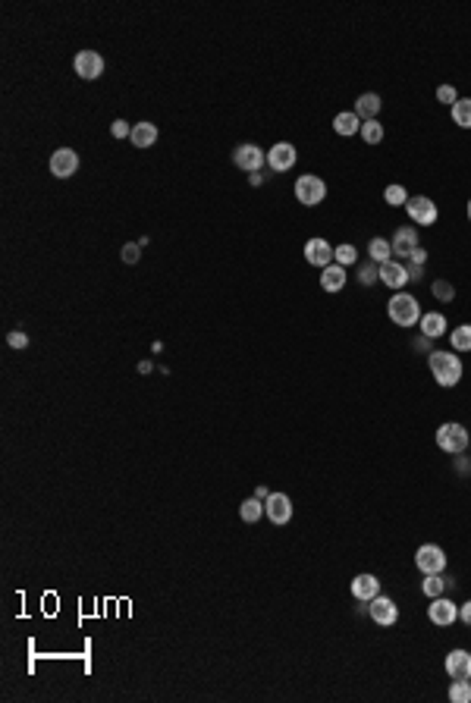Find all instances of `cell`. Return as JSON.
Segmentation results:
<instances>
[{"label":"cell","instance_id":"d590c367","mask_svg":"<svg viewBox=\"0 0 471 703\" xmlns=\"http://www.w3.org/2000/svg\"><path fill=\"white\" fill-rule=\"evenodd\" d=\"M437 98L443 100V104L452 107V104L458 100V94H456V88H452V85H440V88H437Z\"/></svg>","mask_w":471,"mask_h":703},{"label":"cell","instance_id":"277c9868","mask_svg":"<svg viewBox=\"0 0 471 703\" xmlns=\"http://www.w3.org/2000/svg\"><path fill=\"white\" fill-rule=\"evenodd\" d=\"M327 198V182L314 173H305L295 179V201H301L305 207H314Z\"/></svg>","mask_w":471,"mask_h":703},{"label":"cell","instance_id":"30bf717a","mask_svg":"<svg viewBox=\"0 0 471 703\" xmlns=\"http://www.w3.org/2000/svg\"><path fill=\"white\" fill-rule=\"evenodd\" d=\"M405 211H408V217H412L418 226L437 223V204H433L431 198H424V195H418V198H408L405 201Z\"/></svg>","mask_w":471,"mask_h":703},{"label":"cell","instance_id":"3957f363","mask_svg":"<svg viewBox=\"0 0 471 703\" xmlns=\"http://www.w3.org/2000/svg\"><path fill=\"white\" fill-rule=\"evenodd\" d=\"M468 439H471L468 430H465L462 424H456V421L437 427V446L443 452H449V455H462V452L468 449Z\"/></svg>","mask_w":471,"mask_h":703},{"label":"cell","instance_id":"7402d4cb","mask_svg":"<svg viewBox=\"0 0 471 703\" xmlns=\"http://www.w3.org/2000/svg\"><path fill=\"white\" fill-rule=\"evenodd\" d=\"M132 144L135 148H151V144L157 142V126L154 123H135L132 126Z\"/></svg>","mask_w":471,"mask_h":703},{"label":"cell","instance_id":"f35d334b","mask_svg":"<svg viewBox=\"0 0 471 703\" xmlns=\"http://www.w3.org/2000/svg\"><path fill=\"white\" fill-rule=\"evenodd\" d=\"M421 270H424V264H405V273H408V280H421Z\"/></svg>","mask_w":471,"mask_h":703},{"label":"cell","instance_id":"74e56055","mask_svg":"<svg viewBox=\"0 0 471 703\" xmlns=\"http://www.w3.org/2000/svg\"><path fill=\"white\" fill-rule=\"evenodd\" d=\"M123 261H126V264H135V261H138V245H135V242H129V245L123 248Z\"/></svg>","mask_w":471,"mask_h":703},{"label":"cell","instance_id":"8fae6325","mask_svg":"<svg viewBox=\"0 0 471 703\" xmlns=\"http://www.w3.org/2000/svg\"><path fill=\"white\" fill-rule=\"evenodd\" d=\"M333 255H336V248H333L327 239H308L305 242V261L311 264V267H330Z\"/></svg>","mask_w":471,"mask_h":703},{"label":"cell","instance_id":"9c48e42d","mask_svg":"<svg viewBox=\"0 0 471 703\" xmlns=\"http://www.w3.org/2000/svg\"><path fill=\"white\" fill-rule=\"evenodd\" d=\"M75 169H79V154H75L73 148H57L54 154H50V176L69 179Z\"/></svg>","mask_w":471,"mask_h":703},{"label":"cell","instance_id":"7c38bea8","mask_svg":"<svg viewBox=\"0 0 471 703\" xmlns=\"http://www.w3.org/2000/svg\"><path fill=\"white\" fill-rule=\"evenodd\" d=\"M368 612H371V619H374L380 628L396 625V619H399V606H396V603L389 600V596H380V594H377L374 600H371Z\"/></svg>","mask_w":471,"mask_h":703},{"label":"cell","instance_id":"1f68e13d","mask_svg":"<svg viewBox=\"0 0 471 703\" xmlns=\"http://www.w3.org/2000/svg\"><path fill=\"white\" fill-rule=\"evenodd\" d=\"M383 198H387V204H393V207H399V204H405L408 201V192L402 186H387V192H383Z\"/></svg>","mask_w":471,"mask_h":703},{"label":"cell","instance_id":"e575fe53","mask_svg":"<svg viewBox=\"0 0 471 703\" xmlns=\"http://www.w3.org/2000/svg\"><path fill=\"white\" fill-rule=\"evenodd\" d=\"M110 135H113V138H129V135H132V126L126 123V119H113Z\"/></svg>","mask_w":471,"mask_h":703},{"label":"cell","instance_id":"83f0119b","mask_svg":"<svg viewBox=\"0 0 471 703\" xmlns=\"http://www.w3.org/2000/svg\"><path fill=\"white\" fill-rule=\"evenodd\" d=\"M449 700H452V703H468V700H471V684H468V678H456V681H452Z\"/></svg>","mask_w":471,"mask_h":703},{"label":"cell","instance_id":"f546056e","mask_svg":"<svg viewBox=\"0 0 471 703\" xmlns=\"http://www.w3.org/2000/svg\"><path fill=\"white\" fill-rule=\"evenodd\" d=\"M361 138L368 144H380L383 142V126L377 123V119H368V123H361Z\"/></svg>","mask_w":471,"mask_h":703},{"label":"cell","instance_id":"5bb4252c","mask_svg":"<svg viewBox=\"0 0 471 703\" xmlns=\"http://www.w3.org/2000/svg\"><path fill=\"white\" fill-rule=\"evenodd\" d=\"M427 615H431L433 625L449 628L452 621L458 619V606H456L452 600H446V596H433V600H431V609H427Z\"/></svg>","mask_w":471,"mask_h":703},{"label":"cell","instance_id":"b9f144b4","mask_svg":"<svg viewBox=\"0 0 471 703\" xmlns=\"http://www.w3.org/2000/svg\"><path fill=\"white\" fill-rule=\"evenodd\" d=\"M468 220H471V201H468Z\"/></svg>","mask_w":471,"mask_h":703},{"label":"cell","instance_id":"4fadbf2b","mask_svg":"<svg viewBox=\"0 0 471 703\" xmlns=\"http://www.w3.org/2000/svg\"><path fill=\"white\" fill-rule=\"evenodd\" d=\"M295 160H299V151H295V144H289V142H276L274 148H270V154H267L270 169H276V173L292 169Z\"/></svg>","mask_w":471,"mask_h":703},{"label":"cell","instance_id":"d6986e66","mask_svg":"<svg viewBox=\"0 0 471 703\" xmlns=\"http://www.w3.org/2000/svg\"><path fill=\"white\" fill-rule=\"evenodd\" d=\"M355 113L361 123H368V119H377V113H380V94L374 91H364L361 98L355 100Z\"/></svg>","mask_w":471,"mask_h":703},{"label":"cell","instance_id":"8d00e7d4","mask_svg":"<svg viewBox=\"0 0 471 703\" xmlns=\"http://www.w3.org/2000/svg\"><path fill=\"white\" fill-rule=\"evenodd\" d=\"M6 342H10L13 349H25V345H29V336L16 330V333H10V336H6Z\"/></svg>","mask_w":471,"mask_h":703},{"label":"cell","instance_id":"2e32d148","mask_svg":"<svg viewBox=\"0 0 471 703\" xmlns=\"http://www.w3.org/2000/svg\"><path fill=\"white\" fill-rule=\"evenodd\" d=\"M393 257L396 261H405V257H412V251L418 248V232L412 229V226H405V229H396L393 236Z\"/></svg>","mask_w":471,"mask_h":703},{"label":"cell","instance_id":"d6a6232c","mask_svg":"<svg viewBox=\"0 0 471 703\" xmlns=\"http://www.w3.org/2000/svg\"><path fill=\"white\" fill-rule=\"evenodd\" d=\"M358 280H361V286H371L374 280H380V267H377L374 261L361 264V270H358Z\"/></svg>","mask_w":471,"mask_h":703},{"label":"cell","instance_id":"cb8c5ba5","mask_svg":"<svg viewBox=\"0 0 471 703\" xmlns=\"http://www.w3.org/2000/svg\"><path fill=\"white\" fill-rule=\"evenodd\" d=\"M368 255H371V261L374 264H387V261H393V245L387 242V239H371V245H368Z\"/></svg>","mask_w":471,"mask_h":703},{"label":"cell","instance_id":"52a82bcc","mask_svg":"<svg viewBox=\"0 0 471 703\" xmlns=\"http://www.w3.org/2000/svg\"><path fill=\"white\" fill-rule=\"evenodd\" d=\"M264 515L270 518V524H289L292 518V502H289L286 493H270L264 499Z\"/></svg>","mask_w":471,"mask_h":703},{"label":"cell","instance_id":"60d3db41","mask_svg":"<svg viewBox=\"0 0 471 703\" xmlns=\"http://www.w3.org/2000/svg\"><path fill=\"white\" fill-rule=\"evenodd\" d=\"M412 261H414V264H424V261H427V251H424V248H414V251H412Z\"/></svg>","mask_w":471,"mask_h":703},{"label":"cell","instance_id":"7a4b0ae2","mask_svg":"<svg viewBox=\"0 0 471 703\" xmlns=\"http://www.w3.org/2000/svg\"><path fill=\"white\" fill-rule=\"evenodd\" d=\"M387 311H389V320H393L396 326H414L421 320L418 298H414V295H408V292H396L393 298H389Z\"/></svg>","mask_w":471,"mask_h":703},{"label":"cell","instance_id":"4316f807","mask_svg":"<svg viewBox=\"0 0 471 703\" xmlns=\"http://www.w3.org/2000/svg\"><path fill=\"white\" fill-rule=\"evenodd\" d=\"M449 345L456 352H471V324H462L449 333Z\"/></svg>","mask_w":471,"mask_h":703},{"label":"cell","instance_id":"f1b7e54d","mask_svg":"<svg viewBox=\"0 0 471 703\" xmlns=\"http://www.w3.org/2000/svg\"><path fill=\"white\" fill-rule=\"evenodd\" d=\"M421 590H424L427 596H443V590H446V577H440V575H427L424 581H421Z\"/></svg>","mask_w":471,"mask_h":703},{"label":"cell","instance_id":"ffe728a7","mask_svg":"<svg viewBox=\"0 0 471 703\" xmlns=\"http://www.w3.org/2000/svg\"><path fill=\"white\" fill-rule=\"evenodd\" d=\"M320 286H324L327 292H339V289L345 286V267L343 264H330V267H324V273H320Z\"/></svg>","mask_w":471,"mask_h":703},{"label":"cell","instance_id":"44dd1931","mask_svg":"<svg viewBox=\"0 0 471 703\" xmlns=\"http://www.w3.org/2000/svg\"><path fill=\"white\" fill-rule=\"evenodd\" d=\"M333 129H336V135H355V132H361V119H358L355 110L336 113L333 116Z\"/></svg>","mask_w":471,"mask_h":703},{"label":"cell","instance_id":"603a6c76","mask_svg":"<svg viewBox=\"0 0 471 703\" xmlns=\"http://www.w3.org/2000/svg\"><path fill=\"white\" fill-rule=\"evenodd\" d=\"M421 333H424L427 339H437V336H443L446 333V317L440 311H431V314H424L421 317Z\"/></svg>","mask_w":471,"mask_h":703},{"label":"cell","instance_id":"9a60e30c","mask_svg":"<svg viewBox=\"0 0 471 703\" xmlns=\"http://www.w3.org/2000/svg\"><path fill=\"white\" fill-rule=\"evenodd\" d=\"M380 282L383 286H389L393 292H402V286L408 282V273H405V264L402 261H387V264H380Z\"/></svg>","mask_w":471,"mask_h":703},{"label":"cell","instance_id":"484cf974","mask_svg":"<svg viewBox=\"0 0 471 703\" xmlns=\"http://www.w3.org/2000/svg\"><path fill=\"white\" fill-rule=\"evenodd\" d=\"M239 515H242V521H248V524H255V521L264 518V499H245L242 506H239Z\"/></svg>","mask_w":471,"mask_h":703},{"label":"cell","instance_id":"ba28073f","mask_svg":"<svg viewBox=\"0 0 471 703\" xmlns=\"http://www.w3.org/2000/svg\"><path fill=\"white\" fill-rule=\"evenodd\" d=\"M232 163H236L239 169H248V173H257V169L267 163V154H264L257 144H239L236 151H232Z\"/></svg>","mask_w":471,"mask_h":703},{"label":"cell","instance_id":"ac0fdd59","mask_svg":"<svg viewBox=\"0 0 471 703\" xmlns=\"http://www.w3.org/2000/svg\"><path fill=\"white\" fill-rule=\"evenodd\" d=\"M446 672H449V678H471V653L468 650L446 653Z\"/></svg>","mask_w":471,"mask_h":703},{"label":"cell","instance_id":"d4e9b609","mask_svg":"<svg viewBox=\"0 0 471 703\" xmlns=\"http://www.w3.org/2000/svg\"><path fill=\"white\" fill-rule=\"evenodd\" d=\"M452 123L462 126V129H471V98H458L452 104Z\"/></svg>","mask_w":471,"mask_h":703},{"label":"cell","instance_id":"ab89813d","mask_svg":"<svg viewBox=\"0 0 471 703\" xmlns=\"http://www.w3.org/2000/svg\"><path fill=\"white\" fill-rule=\"evenodd\" d=\"M458 619H462L465 625H471V600L462 603V609H458Z\"/></svg>","mask_w":471,"mask_h":703},{"label":"cell","instance_id":"e0dca14e","mask_svg":"<svg viewBox=\"0 0 471 703\" xmlns=\"http://www.w3.org/2000/svg\"><path fill=\"white\" fill-rule=\"evenodd\" d=\"M380 594V581L374 575H355L352 577V596L361 603H371L374 596Z\"/></svg>","mask_w":471,"mask_h":703},{"label":"cell","instance_id":"8992f818","mask_svg":"<svg viewBox=\"0 0 471 703\" xmlns=\"http://www.w3.org/2000/svg\"><path fill=\"white\" fill-rule=\"evenodd\" d=\"M73 69L79 79H100V73H104V56L98 54V50H79L73 60Z\"/></svg>","mask_w":471,"mask_h":703},{"label":"cell","instance_id":"836d02e7","mask_svg":"<svg viewBox=\"0 0 471 703\" xmlns=\"http://www.w3.org/2000/svg\"><path fill=\"white\" fill-rule=\"evenodd\" d=\"M431 289H433V295H437L440 301H452V298H456V289H452L449 282H443V280H437Z\"/></svg>","mask_w":471,"mask_h":703},{"label":"cell","instance_id":"5b68a950","mask_svg":"<svg viewBox=\"0 0 471 703\" xmlns=\"http://www.w3.org/2000/svg\"><path fill=\"white\" fill-rule=\"evenodd\" d=\"M414 565H418L424 575H443L446 571V552L440 550L437 543H424V546H418V552H414Z\"/></svg>","mask_w":471,"mask_h":703},{"label":"cell","instance_id":"4dcf8cb0","mask_svg":"<svg viewBox=\"0 0 471 703\" xmlns=\"http://www.w3.org/2000/svg\"><path fill=\"white\" fill-rule=\"evenodd\" d=\"M333 257H336V264L349 267V264H355V261H358V251H355V245H349V242H345V245H339V248H336V255H333Z\"/></svg>","mask_w":471,"mask_h":703},{"label":"cell","instance_id":"6da1fadb","mask_svg":"<svg viewBox=\"0 0 471 703\" xmlns=\"http://www.w3.org/2000/svg\"><path fill=\"white\" fill-rule=\"evenodd\" d=\"M431 374L440 386H456V383L462 380V361H458L456 352H433Z\"/></svg>","mask_w":471,"mask_h":703}]
</instances>
